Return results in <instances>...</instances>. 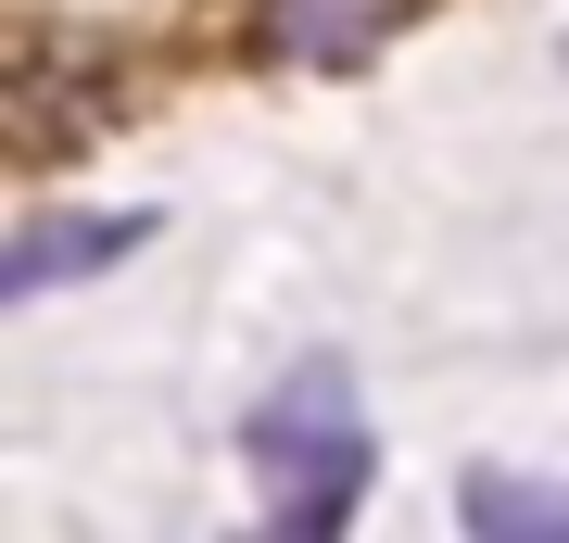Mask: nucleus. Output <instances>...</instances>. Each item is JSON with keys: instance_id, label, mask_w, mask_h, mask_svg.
I'll return each mask as SVG.
<instances>
[{"instance_id": "nucleus-2", "label": "nucleus", "mask_w": 569, "mask_h": 543, "mask_svg": "<svg viewBox=\"0 0 569 543\" xmlns=\"http://www.w3.org/2000/svg\"><path fill=\"white\" fill-rule=\"evenodd\" d=\"M406 0H253V39L279 63H367Z\"/></svg>"}, {"instance_id": "nucleus-4", "label": "nucleus", "mask_w": 569, "mask_h": 543, "mask_svg": "<svg viewBox=\"0 0 569 543\" xmlns=\"http://www.w3.org/2000/svg\"><path fill=\"white\" fill-rule=\"evenodd\" d=\"M127 241H140V215H51L39 241L13 253V279H0V291H13V303H39L51 279H77V265H114Z\"/></svg>"}, {"instance_id": "nucleus-5", "label": "nucleus", "mask_w": 569, "mask_h": 543, "mask_svg": "<svg viewBox=\"0 0 569 543\" xmlns=\"http://www.w3.org/2000/svg\"><path fill=\"white\" fill-rule=\"evenodd\" d=\"M468 519L519 531V519H569V493H507V481H468Z\"/></svg>"}, {"instance_id": "nucleus-3", "label": "nucleus", "mask_w": 569, "mask_h": 543, "mask_svg": "<svg viewBox=\"0 0 569 543\" xmlns=\"http://www.w3.org/2000/svg\"><path fill=\"white\" fill-rule=\"evenodd\" d=\"M13 101H26V152H77V140H102V114H114V89L77 77V63H63V39H26Z\"/></svg>"}, {"instance_id": "nucleus-1", "label": "nucleus", "mask_w": 569, "mask_h": 543, "mask_svg": "<svg viewBox=\"0 0 569 543\" xmlns=\"http://www.w3.org/2000/svg\"><path fill=\"white\" fill-rule=\"evenodd\" d=\"M253 467H266L279 531H342V519H355V493H367V430H355V404H342V366H305V380L253 418Z\"/></svg>"}]
</instances>
